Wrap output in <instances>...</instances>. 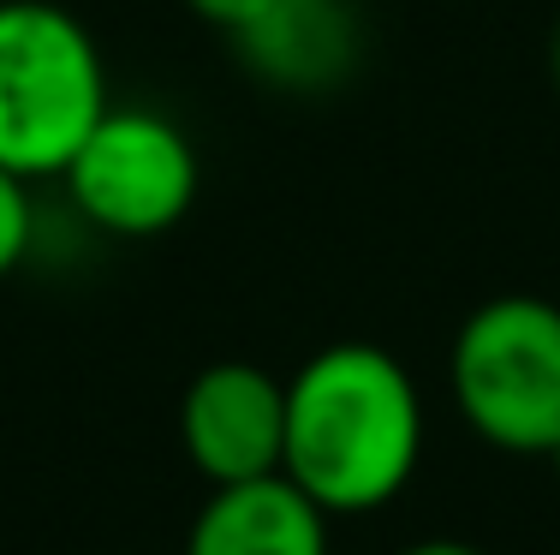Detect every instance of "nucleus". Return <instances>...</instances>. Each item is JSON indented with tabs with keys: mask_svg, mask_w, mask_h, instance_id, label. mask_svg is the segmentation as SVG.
<instances>
[{
	"mask_svg": "<svg viewBox=\"0 0 560 555\" xmlns=\"http://www.w3.org/2000/svg\"><path fill=\"white\" fill-rule=\"evenodd\" d=\"M423 460V401L388 347L335 340L287 377V454L280 472L316 508L376 513Z\"/></svg>",
	"mask_w": 560,
	"mask_h": 555,
	"instance_id": "1",
	"label": "nucleus"
},
{
	"mask_svg": "<svg viewBox=\"0 0 560 555\" xmlns=\"http://www.w3.org/2000/svg\"><path fill=\"white\" fill-rule=\"evenodd\" d=\"M108 66L60 0H0V167L60 180L108 114Z\"/></svg>",
	"mask_w": 560,
	"mask_h": 555,
	"instance_id": "2",
	"label": "nucleus"
},
{
	"mask_svg": "<svg viewBox=\"0 0 560 555\" xmlns=\"http://www.w3.org/2000/svg\"><path fill=\"white\" fill-rule=\"evenodd\" d=\"M459 418L501 454H549L560 442V305L537 293L483 299L447 352Z\"/></svg>",
	"mask_w": 560,
	"mask_h": 555,
	"instance_id": "3",
	"label": "nucleus"
},
{
	"mask_svg": "<svg viewBox=\"0 0 560 555\" xmlns=\"http://www.w3.org/2000/svg\"><path fill=\"white\" fill-rule=\"evenodd\" d=\"M60 180L90 228L114 240H155L197 204V150L167 114L108 108Z\"/></svg>",
	"mask_w": 560,
	"mask_h": 555,
	"instance_id": "4",
	"label": "nucleus"
},
{
	"mask_svg": "<svg viewBox=\"0 0 560 555\" xmlns=\"http://www.w3.org/2000/svg\"><path fill=\"white\" fill-rule=\"evenodd\" d=\"M179 448L209 490L275 478L287 454V382L250 359L197 370L179 401Z\"/></svg>",
	"mask_w": 560,
	"mask_h": 555,
	"instance_id": "5",
	"label": "nucleus"
},
{
	"mask_svg": "<svg viewBox=\"0 0 560 555\" xmlns=\"http://www.w3.org/2000/svg\"><path fill=\"white\" fill-rule=\"evenodd\" d=\"M358 0H269L233 36L245 72L287 96H328L358 66Z\"/></svg>",
	"mask_w": 560,
	"mask_h": 555,
	"instance_id": "6",
	"label": "nucleus"
},
{
	"mask_svg": "<svg viewBox=\"0 0 560 555\" xmlns=\"http://www.w3.org/2000/svg\"><path fill=\"white\" fill-rule=\"evenodd\" d=\"M185 555H328V513L287 472L221 484L197 508Z\"/></svg>",
	"mask_w": 560,
	"mask_h": 555,
	"instance_id": "7",
	"label": "nucleus"
},
{
	"mask_svg": "<svg viewBox=\"0 0 560 555\" xmlns=\"http://www.w3.org/2000/svg\"><path fill=\"white\" fill-rule=\"evenodd\" d=\"M36 240V204H31V180L0 167V281L24 263V251Z\"/></svg>",
	"mask_w": 560,
	"mask_h": 555,
	"instance_id": "8",
	"label": "nucleus"
},
{
	"mask_svg": "<svg viewBox=\"0 0 560 555\" xmlns=\"http://www.w3.org/2000/svg\"><path fill=\"white\" fill-rule=\"evenodd\" d=\"M185 7H191L203 24H215V31L238 36V31H245V24L257 19L262 7H269V0H185Z\"/></svg>",
	"mask_w": 560,
	"mask_h": 555,
	"instance_id": "9",
	"label": "nucleus"
},
{
	"mask_svg": "<svg viewBox=\"0 0 560 555\" xmlns=\"http://www.w3.org/2000/svg\"><path fill=\"white\" fill-rule=\"evenodd\" d=\"M399 555H483V550L459 544V537H423V544H406Z\"/></svg>",
	"mask_w": 560,
	"mask_h": 555,
	"instance_id": "10",
	"label": "nucleus"
},
{
	"mask_svg": "<svg viewBox=\"0 0 560 555\" xmlns=\"http://www.w3.org/2000/svg\"><path fill=\"white\" fill-rule=\"evenodd\" d=\"M549 60H555V90H560V31H555V55Z\"/></svg>",
	"mask_w": 560,
	"mask_h": 555,
	"instance_id": "11",
	"label": "nucleus"
},
{
	"mask_svg": "<svg viewBox=\"0 0 560 555\" xmlns=\"http://www.w3.org/2000/svg\"><path fill=\"white\" fill-rule=\"evenodd\" d=\"M542 460H549V466H555V478H560V442L549 448V454H542Z\"/></svg>",
	"mask_w": 560,
	"mask_h": 555,
	"instance_id": "12",
	"label": "nucleus"
}]
</instances>
